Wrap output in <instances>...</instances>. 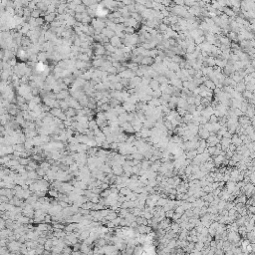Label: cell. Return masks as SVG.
<instances>
[{"instance_id":"cell-1","label":"cell","mask_w":255,"mask_h":255,"mask_svg":"<svg viewBox=\"0 0 255 255\" xmlns=\"http://www.w3.org/2000/svg\"><path fill=\"white\" fill-rule=\"evenodd\" d=\"M110 43H111L114 47H116V48H119L122 44H123V43H122V39H121L119 36H117V35H115L114 37H112L111 39H110Z\"/></svg>"},{"instance_id":"cell-2","label":"cell","mask_w":255,"mask_h":255,"mask_svg":"<svg viewBox=\"0 0 255 255\" xmlns=\"http://www.w3.org/2000/svg\"><path fill=\"white\" fill-rule=\"evenodd\" d=\"M154 63H155V59H154V57H151V56H145V57H143L142 62H141V64L143 65V66L153 65Z\"/></svg>"},{"instance_id":"cell-3","label":"cell","mask_w":255,"mask_h":255,"mask_svg":"<svg viewBox=\"0 0 255 255\" xmlns=\"http://www.w3.org/2000/svg\"><path fill=\"white\" fill-rule=\"evenodd\" d=\"M56 18H57L56 17V12H54V13H46L45 16H44L45 21L48 22V23H52L53 21H55Z\"/></svg>"},{"instance_id":"cell-4","label":"cell","mask_w":255,"mask_h":255,"mask_svg":"<svg viewBox=\"0 0 255 255\" xmlns=\"http://www.w3.org/2000/svg\"><path fill=\"white\" fill-rule=\"evenodd\" d=\"M102 33H103L105 36H107L108 38H110V39H111L112 37H114V36L116 35L115 31H114V30H112V29H110V28H108V27L104 28V29H103V31H102Z\"/></svg>"},{"instance_id":"cell-5","label":"cell","mask_w":255,"mask_h":255,"mask_svg":"<svg viewBox=\"0 0 255 255\" xmlns=\"http://www.w3.org/2000/svg\"><path fill=\"white\" fill-rule=\"evenodd\" d=\"M69 97V92L67 90H61L59 93H57V99L58 100H65Z\"/></svg>"},{"instance_id":"cell-6","label":"cell","mask_w":255,"mask_h":255,"mask_svg":"<svg viewBox=\"0 0 255 255\" xmlns=\"http://www.w3.org/2000/svg\"><path fill=\"white\" fill-rule=\"evenodd\" d=\"M62 112H63V110H62L61 108H59V107L51 108V110H50V113H51L54 117H59V115H60Z\"/></svg>"},{"instance_id":"cell-7","label":"cell","mask_w":255,"mask_h":255,"mask_svg":"<svg viewBox=\"0 0 255 255\" xmlns=\"http://www.w3.org/2000/svg\"><path fill=\"white\" fill-rule=\"evenodd\" d=\"M150 85H151V87H152V89H153L154 91L158 90V89L159 88V80H152V81H151V83H150Z\"/></svg>"},{"instance_id":"cell-8","label":"cell","mask_w":255,"mask_h":255,"mask_svg":"<svg viewBox=\"0 0 255 255\" xmlns=\"http://www.w3.org/2000/svg\"><path fill=\"white\" fill-rule=\"evenodd\" d=\"M86 10H87V8H86V5H85V4H80V5H78V6L76 7V9H75L76 13H84V12H86Z\"/></svg>"},{"instance_id":"cell-9","label":"cell","mask_w":255,"mask_h":255,"mask_svg":"<svg viewBox=\"0 0 255 255\" xmlns=\"http://www.w3.org/2000/svg\"><path fill=\"white\" fill-rule=\"evenodd\" d=\"M51 166H52V164L49 163L48 161H42V162L40 163V167H42V168L45 169L46 172H48L49 169H51Z\"/></svg>"},{"instance_id":"cell-10","label":"cell","mask_w":255,"mask_h":255,"mask_svg":"<svg viewBox=\"0 0 255 255\" xmlns=\"http://www.w3.org/2000/svg\"><path fill=\"white\" fill-rule=\"evenodd\" d=\"M106 71L108 72V74H109V75H116V74L118 73V69H117L115 66H113V65L110 66V67H109Z\"/></svg>"},{"instance_id":"cell-11","label":"cell","mask_w":255,"mask_h":255,"mask_svg":"<svg viewBox=\"0 0 255 255\" xmlns=\"http://www.w3.org/2000/svg\"><path fill=\"white\" fill-rule=\"evenodd\" d=\"M42 14V11L40 10V9H38V8H36V9H34V10H32V13H31V16L33 18H39L40 15Z\"/></svg>"},{"instance_id":"cell-12","label":"cell","mask_w":255,"mask_h":255,"mask_svg":"<svg viewBox=\"0 0 255 255\" xmlns=\"http://www.w3.org/2000/svg\"><path fill=\"white\" fill-rule=\"evenodd\" d=\"M114 85H115V90H116V91H123V89L125 88V86H124L121 82L114 83Z\"/></svg>"},{"instance_id":"cell-13","label":"cell","mask_w":255,"mask_h":255,"mask_svg":"<svg viewBox=\"0 0 255 255\" xmlns=\"http://www.w3.org/2000/svg\"><path fill=\"white\" fill-rule=\"evenodd\" d=\"M111 193H112L111 188H110V189L108 188V189H105V190L102 191V192L100 193V195H101L102 197H108V196H109V195H110Z\"/></svg>"},{"instance_id":"cell-14","label":"cell","mask_w":255,"mask_h":255,"mask_svg":"<svg viewBox=\"0 0 255 255\" xmlns=\"http://www.w3.org/2000/svg\"><path fill=\"white\" fill-rule=\"evenodd\" d=\"M125 33L126 34H134V32H135V28L134 27H131V26H126V28H125Z\"/></svg>"},{"instance_id":"cell-15","label":"cell","mask_w":255,"mask_h":255,"mask_svg":"<svg viewBox=\"0 0 255 255\" xmlns=\"http://www.w3.org/2000/svg\"><path fill=\"white\" fill-rule=\"evenodd\" d=\"M205 86H206L207 88H209V89H213L214 87H215V85H214V83L212 82V81H210V80H207L205 81Z\"/></svg>"},{"instance_id":"cell-16","label":"cell","mask_w":255,"mask_h":255,"mask_svg":"<svg viewBox=\"0 0 255 255\" xmlns=\"http://www.w3.org/2000/svg\"><path fill=\"white\" fill-rule=\"evenodd\" d=\"M74 17H75V19L77 20V22H82L83 17H84V14H83V13H76Z\"/></svg>"},{"instance_id":"cell-17","label":"cell","mask_w":255,"mask_h":255,"mask_svg":"<svg viewBox=\"0 0 255 255\" xmlns=\"http://www.w3.org/2000/svg\"><path fill=\"white\" fill-rule=\"evenodd\" d=\"M40 138H41V140H42V142L44 143H47L51 139H50V137H48L46 135H40Z\"/></svg>"},{"instance_id":"cell-18","label":"cell","mask_w":255,"mask_h":255,"mask_svg":"<svg viewBox=\"0 0 255 255\" xmlns=\"http://www.w3.org/2000/svg\"><path fill=\"white\" fill-rule=\"evenodd\" d=\"M32 101H33L34 103H36V104H40V103H41V98H40L39 96H34L33 99H32Z\"/></svg>"},{"instance_id":"cell-19","label":"cell","mask_w":255,"mask_h":255,"mask_svg":"<svg viewBox=\"0 0 255 255\" xmlns=\"http://www.w3.org/2000/svg\"><path fill=\"white\" fill-rule=\"evenodd\" d=\"M123 3L128 6V5H132V4H135V0H123Z\"/></svg>"},{"instance_id":"cell-20","label":"cell","mask_w":255,"mask_h":255,"mask_svg":"<svg viewBox=\"0 0 255 255\" xmlns=\"http://www.w3.org/2000/svg\"><path fill=\"white\" fill-rule=\"evenodd\" d=\"M175 2L177 5H183L185 1H184V0H175Z\"/></svg>"},{"instance_id":"cell-21","label":"cell","mask_w":255,"mask_h":255,"mask_svg":"<svg viewBox=\"0 0 255 255\" xmlns=\"http://www.w3.org/2000/svg\"><path fill=\"white\" fill-rule=\"evenodd\" d=\"M210 120H211V122H212V123H214V122H216V121H217V117H216V116H214V115H211V116H210Z\"/></svg>"},{"instance_id":"cell-22","label":"cell","mask_w":255,"mask_h":255,"mask_svg":"<svg viewBox=\"0 0 255 255\" xmlns=\"http://www.w3.org/2000/svg\"><path fill=\"white\" fill-rule=\"evenodd\" d=\"M145 1H146V0H135L136 3H138V4H143V5L145 4Z\"/></svg>"},{"instance_id":"cell-23","label":"cell","mask_w":255,"mask_h":255,"mask_svg":"<svg viewBox=\"0 0 255 255\" xmlns=\"http://www.w3.org/2000/svg\"><path fill=\"white\" fill-rule=\"evenodd\" d=\"M162 3L164 6H168L171 4V0H162Z\"/></svg>"},{"instance_id":"cell-24","label":"cell","mask_w":255,"mask_h":255,"mask_svg":"<svg viewBox=\"0 0 255 255\" xmlns=\"http://www.w3.org/2000/svg\"><path fill=\"white\" fill-rule=\"evenodd\" d=\"M218 187V182H214L212 184V188H217Z\"/></svg>"},{"instance_id":"cell-25","label":"cell","mask_w":255,"mask_h":255,"mask_svg":"<svg viewBox=\"0 0 255 255\" xmlns=\"http://www.w3.org/2000/svg\"><path fill=\"white\" fill-rule=\"evenodd\" d=\"M116 1H118V2H120V1H122V2H123V0H116Z\"/></svg>"}]
</instances>
